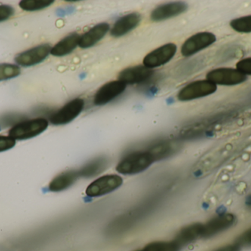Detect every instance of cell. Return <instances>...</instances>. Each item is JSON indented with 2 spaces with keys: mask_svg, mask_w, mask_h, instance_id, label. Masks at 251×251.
Returning a JSON list of instances; mask_svg holds the SVG:
<instances>
[{
  "mask_svg": "<svg viewBox=\"0 0 251 251\" xmlns=\"http://www.w3.org/2000/svg\"><path fill=\"white\" fill-rule=\"evenodd\" d=\"M230 26L234 30L240 33H251V15L233 19L230 22Z\"/></svg>",
  "mask_w": 251,
  "mask_h": 251,
  "instance_id": "23",
  "label": "cell"
},
{
  "mask_svg": "<svg viewBox=\"0 0 251 251\" xmlns=\"http://www.w3.org/2000/svg\"><path fill=\"white\" fill-rule=\"evenodd\" d=\"M26 117L22 115L10 114L6 115L0 118V125L3 127L10 126L11 125H17L22 121L26 120ZM13 125V126H14Z\"/></svg>",
  "mask_w": 251,
  "mask_h": 251,
  "instance_id": "25",
  "label": "cell"
},
{
  "mask_svg": "<svg viewBox=\"0 0 251 251\" xmlns=\"http://www.w3.org/2000/svg\"><path fill=\"white\" fill-rule=\"evenodd\" d=\"M235 243L240 248L251 247V228L240 236L236 240Z\"/></svg>",
  "mask_w": 251,
  "mask_h": 251,
  "instance_id": "28",
  "label": "cell"
},
{
  "mask_svg": "<svg viewBox=\"0 0 251 251\" xmlns=\"http://www.w3.org/2000/svg\"><path fill=\"white\" fill-rule=\"evenodd\" d=\"M152 69L143 66H136L126 68L120 72L119 75V81L125 84H137L149 80L153 75Z\"/></svg>",
  "mask_w": 251,
  "mask_h": 251,
  "instance_id": "13",
  "label": "cell"
},
{
  "mask_svg": "<svg viewBox=\"0 0 251 251\" xmlns=\"http://www.w3.org/2000/svg\"><path fill=\"white\" fill-rule=\"evenodd\" d=\"M216 41V35L212 32H198L190 37L183 44L181 49V54L184 57H190L210 47Z\"/></svg>",
  "mask_w": 251,
  "mask_h": 251,
  "instance_id": "7",
  "label": "cell"
},
{
  "mask_svg": "<svg viewBox=\"0 0 251 251\" xmlns=\"http://www.w3.org/2000/svg\"><path fill=\"white\" fill-rule=\"evenodd\" d=\"M203 231V224H192L180 230L174 240L182 249L184 246L202 238Z\"/></svg>",
  "mask_w": 251,
  "mask_h": 251,
  "instance_id": "14",
  "label": "cell"
},
{
  "mask_svg": "<svg viewBox=\"0 0 251 251\" xmlns=\"http://www.w3.org/2000/svg\"><path fill=\"white\" fill-rule=\"evenodd\" d=\"M236 217L233 214L225 213L215 217L206 224H203V237L210 238L233 226Z\"/></svg>",
  "mask_w": 251,
  "mask_h": 251,
  "instance_id": "10",
  "label": "cell"
},
{
  "mask_svg": "<svg viewBox=\"0 0 251 251\" xmlns=\"http://www.w3.org/2000/svg\"><path fill=\"white\" fill-rule=\"evenodd\" d=\"M141 16L136 13H129L120 18L113 25L111 35L113 37H122L132 30L140 24Z\"/></svg>",
  "mask_w": 251,
  "mask_h": 251,
  "instance_id": "16",
  "label": "cell"
},
{
  "mask_svg": "<svg viewBox=\"0 0 251 251\" xmlns=\"http://www.w3.org/2000/svg\"><path fill=\"white\" fill-rule=\"evenodd\" d=\"M48 125V120L44 118L24 120L10 128L9 137L15 140L29 139L42 134Z\"/></svg>",
  "mask_w": 251,
  "mask_h": 251,
  "instance_id": "2",
  "label": "cell"
},
{
  "mask_svg": "<svg viewBox=\"0 0 251 251\" xmlns=\"http://www.w3.org/2000/svg\"><path fill=\"white\" fill-rule=\"evenodd\" d=\"M54 1L53 0H23L19 2V7L26 11H35L48 7Z\"/></svg>",
  "mask_w": 251,
  "mask_h": 251,
  "instance_id": "22",
  "label": "cell"
},
{
  "mask_svg": "<svg viewBox=\"0 0 251 251\" xmlns=\"http://www.w3.org/2000/svg\"><path fill=\"white\" fill-rule=\"evenodd\" d=\"M79 177L78 171L69 170L62 172L51 180L49 184V190L53 193L64 191L75 184Z\"/></svg>",
  "mask_w": 251,
  "mask_h": 251,
  "instance_id": "17",
  "label": "cell"
},
{
  "mask_svg": "<svg viewBox=\"0 0 251 251\" xmlns=\"http://www.w3.org/2000/svg\"><path fill=\"white\" fill-rule=\"evenodd\" d=\"M218 89V85L208 80H200L190 83L178 92L180 101H190L202 98L214 94Z\"/></svg>",
  "mask_w": 251,
  "mask_h": 251,
  "instance_id": "4",
  "label": "cell"
},
{
  "mask_svg": "<svg viewBox=\"0 0 251 251\" xmlns=\"http://www.w3.org/2000/svg\"><path fill=\"white\" fill-rule=\"evenodd\" d=\"M236 69L246 76H251V57L242 59L236 65Z\"/></svg>",
  "mask_w": 251,
  "mask_h": 251,
  "instance_id": "26",
  "label": "cell"
},
{
  "mask_svg": "<svg viewBox=\"0 0 251 251\" xmlns=\"http://www.w3.org/2000/svg\"><path fill=\"white\" fill-rule=\"evenodd\" d=\"M178 144L172 141H162L152 146L148 151L153 156L155 162L169 157L178 150Z\"/></svg>",
  "mask_w": 251,
  "mask_h": 251,
  "instance_id": "20",
  "label": "cell"
},
{
  "mask_svg": "<svg viewBox=\"0 0 251 251\" xmlns=\"http://www.w3.org/2000/svg\"><path fill=\"white\" fill-rule=\"evenodd\" d=\"M85 107V101L76 98L65 105L60 110L51 115L50 122L54 125H63L76 119Z\"/></svg>",
  "mask_w": 251,
  "mask_h": 251,
  "instance_id": "6",
  "label": "cell"
},
{
  "mask_svg": "<svg viewBox=\"0 0 251 251\" xmlns=\"http://www.w3.org/2000/svg\"><path fill=\"white\" fill-rule=\"evenodd\" d=\"M123 184L122 177L117 175H107L97 178L87 187L88 197H97L113 193Z\"/></svg>",
  "mask_w": 251,
  "mask_h": 251,
  "instance_id": "5",
  "label": "cell"
},
{
  "mask_svg": "<svg viewBox=\"0 0 251 251\" xmlns=\"http://www.w3.org/2000/svg\"><path fill=\"white\" fill-rule=\"evenodd\" d=\"M248 77L234 68L221 67L208 72L206 80L216 85L234 86L247 81Z\"/></svg>",
  "mask_w": 251,
  "mask_h": 251,
  "instance_id": "3",
  "label": "cell"
},
{
  "mask_svg": "<svg viewBox=\"0 0 251 251\" xmlns=\"http://www.w3.org/2000/svg\"><path fill=\"white\" fill-rule=\"evenodd\" d=\"M14 13V8L11 6L0 4V22L7 20L13 16Z\"/></svg>",
  "mask_w": 251,
  "mask_h": 251,
  "instance_id": "29",
  "label": "cell"
},
{
  "mask_svg": "<svg viewBox=\"0 0 251 251\" xmlns=\"http://www.w3.org/2000/svg\"><path fill=\"white\" fill-rule=\"evenodd\" d=\"M143 251V250H138V251Z\"/></svg>",
  "mask_w": 251,
  "mask_h": 251,
  "instance_id": "31",
  "label": "cell"
},
{
  "mask_svg": "<svg viewBox=\"0 0 251 251\" xmlns=\"http://www.w3.org/2000/svg\"><path fill=\"white\" fill-rule=\"evenodd\" d=\"M79 39L80 35L76 32L67 35L51 48V54L57 57H63L70 54L79 46Z\"/></svg>",
  "mask_w": 251,
  "mask_h": 251,
  "instance_id": "18",
  "label": "cell"
},
{
  "mask_svg": "<svg viewBox=\"0 0 251 251\" xmlns=\"http://www.w3.org/2000/svg\"><path fill=\"white\" fill-rule=\"evenodd\" d=\"M21 69L19 66L11 63H0V81H7L19 76Z\"/></svg>",
  "mask_w": 251,
  "mask_h": 251,
  "instance_id": "24",
  "label": "cell"
},
{
  "mask_svg": "<svg viewBox=\"0 0 251 251\" xmlns=\"http://www.w3.org/2000/svg\"><path fill=\"white\" fill-rule=\"evenodd\" d=\"M110 25L107 23H100L90 29L80 36L79 46L82 49L90 48L101 41L108 32Z\"/></svg>",
  "mask_w": 251,
  "mask_h": 251,
  "instance_id": "15",
  "label": "cell"
},
{
  "mask_svg": "<svg viewBox=\"0 0 251 251\" xmlns=\"http://www.w3.org/2000/svg\"><path fill=\"white\" fill-rule=\"evenodd\" d=\"M176 50L175 44L170 43L165 44L148 54L143 60V65L152 69L162 66L168 63L174 57Z\"/></svg>",
  "mask_w": 251,
  "mask_h": 251,
  "instance_id": "9",
  "label": "cell"
},
{
  "mask_svg": "<svg viewBox=\"0 0 251 251\" xmlns=\"http://www.w3.org/2000/svg\"><path fill=\"white\" fill-rule=\"evenodd\" d=\"M187 4L181 1L167 3L158 6L151 12V19L154 22L166 20L178 16L187 10Z\"/></svg>",
  "mask_w": 251,
  "mask_h": 251,
  "instance_id": "12",
  "label": "cell"
},
{
  "mask_svg": "<svg viewBox=\"0 0 251 251\" xmlns=\"http://www.w3.org/2000/svg\"><path fill=\"white\" fill-rule=\"evenodd\" d=\"M181 248L172 241H157L149 243L145 246L143 251H180Z\"/></svg>",
  "mask_w": 251,
  "mask_h": 251,
  "instance_id": "21",
  "label": "cell"
},
{
  "mask_svg": "<svg viewBox=\"0 0 251 251\" xmlns=\"http://www.w3.org/2000/svg\"><path fill=\"white\" fill-rule=\"evenodd\" d=\"M240 249H241V248L238 245L234 243V244L224 246V247L217 249V250L214 251H240Z\"/></svg>",
  "mask_w": 251,
  "mask_h": 251,
  "instance_id": "30",
  "label": "cell"
},
{
  "mask_svg": "<svg viewBox=\"0 0 251 251\" xmlns=\"http://www.w3.org/2000/svg\"><path fill=\"white\" fill-rule=\"evenodd\" d=\"M51 50L50 44L38 45L18 54L15 57V61L25 67L34 66L44 61L51 53Z\"/></svg>",
  "mask_w": 251,
  "mask_h": 251,
  "instance_id": "8",
  "label": "cell"
},
{
  "mask_svg": "<svg viewBox=\"0 0 251 251\" xmlns=\"http://www.w3.org/2000/svg\"><path fill=\"white\" fill-rule=\"evenodd\" d=\"M107 160L104 157H98L94 160L91 161L88 164L82 167L79 171V177L85 178H91V177L98 175L105 170L107 167Z\"/></svg>",
  "mask_w": 251,
  "mask_h": 251,
  "instance_id": "19",
  "label": "cell"
},
{
  "mask_svg": "<svg viewBox=\"0 0 251 251\" xmlns=\"http://www.w3.org/2000/svg\"><path fill=\"white\" fill-rule=\"evenodd\" d=\"M16 145V140L10 137L0 136V153L10 150Z\"/></svg>",
  "mask_w": 251,
  "mask_h": 251,
  "instance_id": "27",
  "label": "cell"
},
{
  "mask_svg": "<svg viewBox=\"0 0 251 251\" xmlns=\"http://www.w3.org/2000/svg\"><path fill=\"white\" fill-rule=\"evenodd\" d=\"M154 162L148 150L135 152L122 159L116 167V170L122 175H135L147 169Z\"/></svg>",
  "mask_w": 251,
  "mask_h": 251,
  "instance_id": "1",
  "label": "cell"
},
{
  "mask_svg": "<svg viewBox=\"0 0 251 251\" xmlns=\"http://www.w3.org/2000/svg\"><path fill=\"white\" fill-rule=\"evenodd\" d=\"M126 88V84L122 81H115L107 83L101 87L94 96L96 106H103L110 103L122 94Z\"/></svg>",
  "mask_w": 251,
  "mask_h": 251,
  "instance_id": "11",
  "label": "cell"
}]
</instances>
